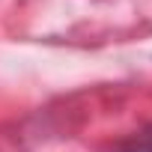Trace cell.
I'll return each instance as SVG.
<instances>
[{
  "mask_svg": "<svg viewBox=\"0 0 152 152\" xmlns=\"http://www.w3.org/2000/svg\"><path fill=\"white\" fill-rule=\"evenodd\" d=\"M125 152H152V131H149V134H143L140 140H134Z\"/></svg>",
  "mask_w": 152,
  "mask_h": 152,
  "instance_id": "cell-1",
  "label": "cell"
}]
</instances>
